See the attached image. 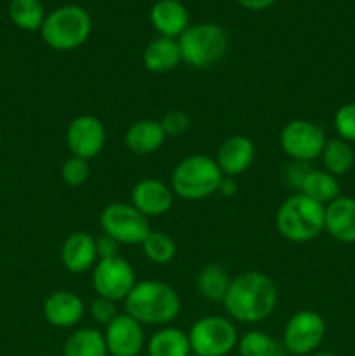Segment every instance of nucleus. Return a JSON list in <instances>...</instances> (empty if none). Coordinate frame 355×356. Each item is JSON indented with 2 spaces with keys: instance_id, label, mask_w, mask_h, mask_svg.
Wrapping results in <instances>:
<instances>
[{
  "instance_id": "1",
  "label": "nucleus",
  "mask_w": 355,
  "mask_h": 356,
  "mask_svg": "<svg viewBox=\"0 0 355 356\" xmlns=\"http://www.w3.org/2000/svg\"><path fill=\"white\" fill-rule=\"evenodd\" d=\"M277 302L275 282L261 271H246L232 278L223 306L233 322L260 323L271 316Z\"/></svg>"
},
{
  "instance_id": "2",
  "label": "nucleus",
  "mask_w": 355,
  "mask_h": 356,
  "mask_svg": "<svg viewBox=\"0 0 355 356\" xmlns=\"http://www.w3.org/2000/svg\"><path fill=\"white\" fill-rule=\"evenodd\" d=\"M124 302L125 313L141 325L166 327L174 322L181 312L180 294L160 280L138 282Z\"/></svg>"
},
{
  "instance_id": "3",
  "label": "nucleus",
  "mask_w": 355,
  "mask_h": 356,
  "mask_svg": "<svg viewBox=\"0 0 355 356\" xmlns=\"http://www.w3.org/2000/svg\"><path fill=\"white\" fill-rule=\"evenodd\" d=\"M326 205L294 193L285 198L275 214V226L285 240L292 243H306L326 232Z\"/></svg>"
},
{
  "instance_id": "4",
  "label": "nucleus",
  "mask_w": 355,
  "mask_h": 356,
  "mask_svg": "<svg viewBox=\"0 0 355 356\" xmlns=\"http://www.w3.org/2000/svg\"><path fill=\"white\" fill-rule=\"evenodd\" d=\"M221 179L223 174L214 159L207 155H190L174 167L171 188L176 197L197 202L218 193Z\"/></svg>"
},
{
  "instance_id": "5",
  "label": "nucleus",
  "mask_w": 355,
  "mask_h": 356,
  "mask_svg": "<svg viewBox=\"0 0 355 356\" xmlns=\"http://www.w3.org/2000/svg\"><path fill=\"white\" fill-rule=\"evenodd\" d=\"M93 19L80 6H59L45 16L40 28L42 40L54 51H73L87 42Z\"/></svg>"
},
{
  "instance_id": "6",
  "label": "nucleus",
  "mask_w": 355,
  "mask_h": 356,
  "mask_svg": "<svg viewBox=\"0 0 355 356\" xmlns=\"http://www.w3.org/2000/svg\"><path fill=\"white\" fill-rule=\"evenodd\" d=\"M181 61L195 70H207L218 65L228 51V33L214 23H197L187 28L178 38Z\"/></svg>"
},
{
  "instance_id": "7",
  "label": "nucleus",
  "mask_w": 355,
  "mask_h": 356,
  "mask_svg": "<svg viewBox=\"0 0 355 356\" xmlns=\"http://www.w3.org/2000/svg\"><path fill=\"white\" fill-rule=\"evenodd\" d=\"M187 334L191 353L200 356H228L239 343L232 320L218 315L202 316Z\"/></svg>"
},
{
  "instance_id": "8",
  "label": "nucleus",
  "mask_w": 355,
  "mask_h": 356,
  "mask_svg": "<svg viewBox=\"0 0 355 356\" xmlns=\"http://www.w3.org/2000/svg\"><path fill=\"white\" fill-rule=\"evenodd\" d=\"M100 225L104 235H110L120 245H141L152 232L150 219L132 204L113 202L106 205L100 216Z\"/></svg>"
},
{
  "instance_id": "9",
  "label": "nucleus",
  "mask_w": 355,
  "mask_h": 356,
  "mask_svg": "<svg viewBox=\"0 0 355 356\" xmlns=\"http://www.w3.org/2000/svg\"><path fill=\"white\" fill-rule=\"evenodd\" d=\"M326 337V322L312 309H301L287 320L282 332V346L291 356L317 353Z\"/></svg>"
},
{
  "instance_id": "10",
  "label": "nucleus",
  "mask_w": 355,
  "mask_h": 356,
  "mask_svg": "<svg viewBox=\"0 0 355 356\" xmlns=\"http://www.w3.org/2000/svg\"><path fill=\"white\" fill-rule=\"evenodd\" d=\"M326 141L322 127L305 118L287 122L281 131V148L292 162L310 163L320 159Z\"/></svg>"
},
{
  "instance_id": "11",
  "label": "nucleus",
  "mask_w": 355,
  "mask_h": 356,
  "mask_svg": "<svg viewBox=\"0 0 355 356\" xmlns=\"http://www.w3.org/2000/svg\"><path fill=\"white\" fill-rule=\"evenodd\" d=\"M136 284L134 268L120 256L97 261L93 268V287L100 298L113 302L125 301Z\"/></svg>"
},
{
  "instance_id": "12",
  "label": "nucleus",
  "mask_w": 355,
  "mask_h": 356,
  "mask_svg": "<svg viewBox=\"0 0 355 356\" xmlns=\"http://www.w3.org/2000/svg\"><path fill=\"white\" fill-rule=\"evenodd\" d=\"M106 145V127L94 115H80L66 129V146L73 156L96 159Z\"/></svg>"
},
{
  "instance_id": "13",
  "label": "nucleus",
  "mask_w": 355,
  "mask_h": 356,
  "mask_svg": "<svg viewBox=\"0 0 355 356\" xmlns=\"http://www.w3.org/2000/svg\"><path fill=\"white\" fill-rule=\"evenodd\" d=\"M103 336L110 356H139L145 346L143 325L127 313H120L108 323Z\"/></svg>"
},
{
  "instance_id": "14",
  "label": "nucleus",
  "mask_w": 355,
  "mask_h": 356,
  "mask_svg": "<svg viewBox=\"0 0 355 356\" xmlns=\"http://www.w3.org/2000/svg\"><path fill=\"white\" fill-rule=\"evenodd\" d=\"M131 204L148 219L159 218V216L167 214L173 207L174 191L164 181L145 177L132 188Z\"/></svg>"
},
{
  "instance_id": "15",
  "label": "nucleus",
  "mask_w": 355,
  "mask_h": 356,
  "mask_svg": "<svg viewBox=\"0 0 355 356\" xmlns=\"http://www.w3.org/2000/svg\"><path fill=\"white\" fill-rule=\"evenodd\" d=\"M44 318L47 323L58 329H70L79 325L80 320L86 315V305L82 298L72 291H56L45 298Z\"/></svg>"
},
{
  "instance_id": "16",
  "label": "nucleus",
  "mask_w": 355,
  "mask_h": 356,
  "mask_svg": "<svg viewBox=\"0 0 355 356\" xmlns=\"http://www.w3.org/2000/svg\"><path fill=\"white\" fill-rule=\"evenodd\" d=\"M256 148L247 136L235 134L226 138L216 152V163L223 176L237 177L246 172L254 162Z\"/></svg>"
},
{
  "instance_id": "17",
  "label": "nucleus",
  "mask_w": 355,
  "mask_h": 356,
  "mask_svg": "<svg viewBox=\"0 0 355 356\" xmlns=\"http://www.w3.org/2000/svg\"><path fill=\"white\" fill-rule=\"evenodd\" d=\"M61 263L70 273L82 275L97 263L96 238L87 232H75L63 242Z\"/></svg>"
},
{
  "instance_id": "18",
  "label": "nucleus",
  "mask_w": 355,
  "mask_h": 356,
  "mask_svg": "<svg viewBox=\"0 0 355 356\" xmlns=\"http://www.w3.org/2000/svg\"><path fill=\"white\" fill-rule=\"evenodd\" d=\"M150 21L160 37L178 40L190 26V14L180 0H157L150 9Z\"/></svg>"
},
{
  "instance_id": "19",
  "label": "nucleus",
  "mask_w": 355,
  "mask_h": 356,
  "mask_svg": "<svg viewBox=\"0 0 355 356\" xmlns=\"http://www.w3.org/2000/svg\"><path fill=\"white\" fill-rule=\"evenodd\" d=\"M326 232L341 243H355V198L340 195L326 205Z\"/></svg>"
},
{
  "instance_id": "20",
  "label": "nucleus",
  "mask_w": 355,
  "mask_h": 356,
  "mask_svg": "<svg viewBox=\"0 0 355 356\" xmlns=\"http://www.w3.org/2000/svg\"><path fill=\"white\" fill-rule=\"evenodd\" d=\"M166 141L162 127L159 120H138L131 124V127L125 131L124 143L127 149L134 155H152Z\"/></svg>"
},
{
  "instance_id": "21",
  "label": "nucleus",
  "mask_w": 355,
  "mask_h": 356,
  "mask_svg": "<svg viewBox=\"0 0 355 356\" xmlns=\"http://www.w3.org/2000/svg\"><path fill=\"white\" fill-rule=\"evenodd\" d=\"M181 61L180 44L176 38L159 37L146 45L143 52V65L150 73H169L176 68Z\"/></svg>"
},
{
  "instance_id": "22",
  "label": "nucleus",
  "mask_w": 355,
  "mask_h": 356,
  "mask_svg": "<svg viewBox=\"0 0 355 356\" xmlns=\"http://www.w3.org/2000/svg\"><path fill=\"white\" fill-rule=\"evenodd\" d=\"M298 193L319 202V204L327 205L336 200L341 195L340 181L336 176L329 174L324 169H308L299 186Z\"/></svg>"
},
{
  "instance_id": "23",
  "label": "nucleus",
  "mask_w": 355,
  "mask_h": 356,
  "mask_svg": "<svg viewBox=\"0 0 355 356\" xmlns=\"http://www.w3.org/2000/svg\"><path fill=\"white\" fill-rule=\"evenodd\" d=\"M148 356H188L191 353L188 334L176 327H162L146 344Z\"/></svg>"
},
{
  "instance_id": "24",
  "label": "nucleus",
  "mask_w": 355,
  "mask_h": 356,
  "mask_svg": "<svg viewBox=\"0 0 355 356\" xmlns=\"http://www.w3.org/2000/svg\"><path fill=\"white\" fill-rule=\"evenodd\" d=\"M63 356H110L103 332L90 327L77 329L63 344Z\"/></svg>"
},
{
  "instance_id": "25",
  "label": "nucleus",
  "mask_w": 355,
  "mask_h": 356,
  "mask_svg": "<svg viewBox=\"0 0 355 356\" xmlns=\"http://www.w3.org/2000/svg\"><path fill=\"white\" fill-rule=\"evenodd\" d=\"M232 277L221 264H205L197 275V291L204 299L211 302H223L228 292Z\"/></svg>"
},
{
  "instance_id": "26",
  "label": "nucleus",
  "mask_w": 355,
  "mask_h": 356,
  "mask_svg": "<svg viewBox=\"0 0 355 356\" xmlns=\"http://www.w3.org/2000/svg\"><path fill=\"white\" fill-rule=\"evenodd\" d=\"M322 165L333 176H345L355 165V149L348 141L341 138L327 139L322 149Z\"/></svg>"
},
{
  "instance_id": "27",
  "label": "nucleus",
  "mask_w": 355,
  "mask_h": 356,
  "mask_svg": "<svg viewBox=\"0 0 355 356\" xmlns=\"http://www.w3.org/2000/svg\"><path fill=\"white\" fill-rule=\"evenodd\" d=\"M44 3L40 0H10L9 17L17 28L26 31H40L45 19Z\"/></svg>"
},
{
  "instance_id": "28",
  "label": "nucleus",
  "mask_w": 355,
  "mask_h": 356,
  "mask_svg": "<svg viewBox=\"0 0 355 356\" xmlns=\"http://www.w3.org/2000/svg\"><path fill=\"white\" fill-rule=\"evenodd\" d=\"M143 254L146 259L159 266H166L176 257V242L164 232H150L141 243Z\"/></svg>"
},
{
  "instance_id": "29",
  "label": "nucleus",
  "mask_w": 355,
  "mask_h": 356,
  "mask_svg": "<svg viewBox=\"0 0 355 356\" xmlns=\"http://www.w3.org/2000/svg\"><path fill=\"white\" fill-rule=\"evenodd\" d=\"M237 350L240 356H277L281 355L278 351V343L267 332L261 330H249L239 337Z\"/></svg>"
},
{
  "instance_id": "30",
  "label": "nucleus",
  "mask_w": 355,
  "mask_h": 356,
  "mask_svg": "<svg viewBox=\"0 0 355 356\" xmlns=\"http://www.w3.org/2000/svg\"><path fill=\"white\" fill-rule=\"evenodd\" d=\"M90 176L89 160L79 159V156H70L61 165V179L63 183L72 188H79L87 183Z\"/></svg>"
},
{
  "instance_id": "31",
  "label": "nucleus",
  "mask_w": 355,
  "mask_h": 356,
  "mask_svg": "<svg viewBox=\"0 0 355 356\" xmlns=\"http://www.w3.org/2000/svg\"><path fill=\"white\" fill-rule=\"evenodd\" d=\"M159 122L166 138H181L190 129L191 124L190 115L184 110H178V108L167 110Z\"/></svg>"
},
{
  "instance_id": "32",
  "label": "nucleus",
  "mask_w": 355,
  "mask_h": 356,
  "mask_svg": "<svg viewBox=\"0 0 355 356\" xmlns=\"http://www.w3.org/2000/svg\"><path fill=\"white\" fill-rule=\"evenodd\" d=\"M334 131L338 138L345 139L350 145L355 143V101L340 106L334 113Z\"/></svg>"
},
{
  "instance_id": "33",
  "label": "nucleus",
  "mask_w": 355,
  "mask_h": 356,
  "mask_svg": "<svg viewBox=\"0 0 355 356\" xmlns=\"http://www.w3.org/2000/svg\"><path fill=\"white\" fill-rule=\"evenodd\" d=\"M120 315L117 309V302L110 301V299H104L97 296L93 302H90V316L94 318V322H97L100 325L106 327L108 323L113 322L117 316Z\"/></svg>"
},
{
  "instance_id": "34",
  "label": "nucleus",
  "mask_w": 355,
  "mask_h": 356,
  "mask_svg": "<svg viewBox=\"0 0 355 356\" xmlns=\"http://www.w3.org/2000/svg\"><path fill=\"white\" fill-rule=\"evenodd\" d=\"M118 247L120 243L110 235H101L96 238V254L97 261L101 259H113V257H118Z\"/></svg>"
},
{
  "instance_id": "35",
  "label": "nucleus",
  "mask_w": 355,
  "mask_h": 356,
  "mask_svg": "<svg viewBox=\"0 0 355 356\" xmlns=\"http://www.w3.org/2000/svg\"><path fill=\"white\" fill-rule=\"evenodd\" d=\"M308 169H310L308 163H301V162L287 163V167H285V179H287V183H291L292 186L299 191L303 177H305V174L308 172Z\"/></svg>"
},
{
  "instance_id": "36",
  "label": "nucleus",
  "mask_w": 355,
  "mask_h": 356,
  "mask_svg": "<svg viewBox=\"0 0 355 356\" xmlns=\"http://www.w3.org/2000/svg\"><path fill=\"white\" fill-rule=\"evenodd\" d=\"M237 191H239V184H237L235 177L223 176L221 183H219L218 193H221L223 197H235Z\"/></svg>"
},
{
  "instance_id": "37",
  "label": "nucleus",
  "mask_w": 355,
  "mask_h": 356,
  "mask_svg": "<svg viewBox=\"0 0 355 356\" xmlns=\"http://www.w3.org/2000/svg\"><path fill=\"white\" fill-rule=\"evenodd\" d=\"M239 6H242L244 9H249V10H265L268 7L274 6L277 0H235Z\"/></svg>"
},
{
  "instance_id": "38",
  "label": "nucleus",
  "mask_w": 355,
  "mask_h": 356,
  "mask_svg": "<svg viewBox=\"0 0 355 356\" xmlns=\"http://www.w3.org/2000/svg\"><path fill=\"white\" fill-rule=\"evenodd\" d=\"M310 356H338L336 353H331V351H317V353L310 355Z\"/></svg>"
},
{
  "instance_id": "39",
  "label": "nucleus",
  "mask_w": 355,
  "mask_h": 356,
  "mask_svg": "<svg viewBox=\"0 0 355 356\" xmlns=\"http://www.w3.org/2000/svg\"><path fill=\"white\" fill-rule=\"evenodd\" d=\"M0 143H2V131H0Z\"/></svg>"
},
{
  "instance_id": "40",
  "label": "nucleus",
  "mask_w": 355,
  "mask_h": 356,
  "mask_svg": "<svg viewBox=\"0 0 355 356\" xmlns=\"http://www.w3.org/2000/svg\"><path fill=\"white\" fill-rule=\"evenodd\" d=\"M188 356H200V355H195V353H190Z\"/></svg>"
},
{
  "instance_id": "41",
  "label": "nucleus",
  "mask_w": 355,
  "mask_h": 356,
  "mask_svg": "<svg viewBox=\"0 0 355 356\" xmlns=\"http://www.w3.org/2000/svg\"><path fill=\"white\" fill-rule=\"evenodd\" d=\"M277 356H287V355H282V353H281V355H277Z\"/></svg>"
},
{
  "instance_id": "42",
  "label": "nucleus",
  "mask_w": 355,
  "mask_h": 356,
  "mask_svg": "<svg viewBox=\"0 0 355 356\" xmlns=\"http://www.w3.org/2000/svg\"><path fill=\"white\" fill-rule=\"evenodd\" d=\"M45 356H51V355H45Z\"/></svg>"
}]
</instances>
